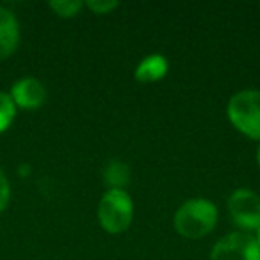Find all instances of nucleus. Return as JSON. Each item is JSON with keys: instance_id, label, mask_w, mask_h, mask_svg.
<instances>
[{"instance_id": "ddd939ff", "label": "nucleus", "mask_w": 260, "mask_h": 260, "mask_svg": "<svg viewBox=\"0 0 260 260\" xmlns=\"http://www.w3.org/2000/svg\"><path fill=\"white\" fill-rule=\"evenodd\" d=\"M9 200H11V185H9V180L4 175V171L0 170V212H4L8 209Z\"/></svg>"}, {"instance_id": "2eb2a0df", "label": "nucleus", "mask_w": 260, "mask_h": 260, "mask_svg": "<svg viewBox=\"0 0 260 260\" xmlns=\"http://www.w3.org/2000/svg\"><path fill=\"white\" fill-rule=\"evenodd\" d=\"M256 164H258V168H260V146L256 148Z\"/></svg>"}, {"instance_id": "f8f14e48", "label": "nucleus", "mask_w": 260, "mask_h": 260, "mask_svg": "<svg viewBox=\"0 0 260 260\" xmlns=\"http://www.w3.org/2000/svg\"><path fill=\"white\" fill-rule=\"evenodd\" d=\"M84 6L87 9H91L94 15H107L112 9L118 8V2H112V0H89Z\"/></svg>"}, {"instance_id": "9d476101", "label": "nucleus", "mask_w": 260, "mask_h": 260, "mask_svg": "<svg viewBox=\"0 0 260 260\" xmlns=\"http://www.w3.org/2000/svg\"><path fill=\"white\" fill-rule=\"evenodd\" d=\"M16 116V105L13 104L9 93L0 91V134H4L6 130L11 126Z\"/></svg>"}, {"instance_id": "f03ea898", "label": "nucleus", "mask_w": 260, "mask_h": 260, "mask_svg": "<svg viewBox=\"0 0 260 260\" xmlns=\"http://www.w3.org/2000/svg\"><path fill=\"white\" fill-rule=\"evenodd\" d=\"M226 116L246 138L260 141V91L244 89L230 98Z\"/></svg>"}, {"instance_id": "0eeeda50", "label": "nucleus", "mask_w": 260, "mask_h": 260, "mask_svg": "<svg viewBox=\"0 0 260 260\" xmlns=\"http://www.w3.org/2000/svg\"><path fill=\"white\" fill-rule=\"evenodd\" d=\"M20 45V23L13 11L0 6V59L11 57Z\"/></svg>"}, {"instance_id": "20e7f679", "label": "nucleus", "mask_w": 260, "mask_h": 260, "mask_svg": "<svg viewBox=\"0 0 260 260\" xmlns=\"http://www.w3.org/2000/svg\"><path fill=\"white\" fill-rule=\"evenodd\" d=\"M210 260H260V246L246 232H232L216 242Z\"/></svg>"}, {"instance_id": "9b49d317", "label": "nucleus", "mask_w": 260, "mask_h": 260, "mask_svg": "<svg viewBox=\"0 0 260 260\" xmlns=\"http://www.w3.org/2000/svg\"><path fill=\"white\" fill-rule=\"evenodd\" d=\"M48 6L61 18H73L84 8V2H80V0H54Z\"/></svg>"}, {"instance_id": "39448f33", "label": "nucleus", "mask_w": 260, "mask_h": 260, "mask_svg": "<svg viewBox=\"0 0 260 260\" xmlns=\"http://www.w3.org/2000/svg\"><path fill=\"white\" fill-rule=\"evenodd\" d=\"M228 212L237 226L256 230L260 226V194L251 189H237L228 198Z\"/></svg>"}, {"instance_id": "7ed1b4c3", "label": "nucleus", "mask_w": 260, "mask_h": 260, "mask_svg": "<svg viewBox=\"0 0 260 260\" xmlns=\"http://www.w3.org/2000/svg\"><path fill=\"white\" fill-rule=\"evenodd\" d=\"M134 219V202L123 189H107L98 203V221L109 234H123Z\"/></svg>"}, {"instance_id": "1a4fd4ad", "label": "nucleus", "mask_w": 260, "mask_h": 260, "mask_svg": "<svg viewBox=\"0 0 260 260\" xmlns=\"http://www.w3.org/2000/svg\"><path fill=\"white\" fill-rule=\"evenodd\" d=\"M130 168L121 160H109L104 168V180L109 189H123L130 184Z\"/></svg>"}, {"instance_id": "f257e3e1", "label": "nucleus", "mask_w": 260, "mask_h": 260, "mask_svg": "<svg viewBox=\"0 0 260 260\" xmlns=\"http://www.w3.org/2000/svg\"><path fill=\"white\" fill-rule=\"evenodd\" d=\"M217 223V209L210 200L192 198L180 205L175 214V230L185 239H202L214 230Z\"/></svg>"}, {"instance_id": "4468645a", "label": "nucleus", "mask_w": 260, "mask_h": 260, "mask_svg": "<svg viewBox=\"0 0 260 260\" xmlns=\"http://www.w3.org/2000/svg\"><path fill=\"white\" fill-rule=\"evenodd\" d=\"M255 241H256V244L260 246V226L256 228V235H255Z\"/></svg>"}, {"instance_id": "6e6552de", "label": "nucleus", "mask_w": 260, "mask_h": 260, "mask_svg": "<svg viewBox=\"0 0 260 260\" xmlns=\"http://www.w3.org/2000/svg\"><path fill=\"white\" fill-rule=\"evenodd\" d=\"M170 70V62L162 54H150L138 64L134 77L141 84H152L164 79Z\"/></svg>"}, {"instance_id": "423d86ee", "label": "nucleus", "mask_w": 260, "mask_h": 260, "mask_svg": "<svg viewBox=\"0 0 260 260\" xmlns=\"http://www.w3.org/2000/svg\"><path fill=\"white\" fill-rule=\"evenodd\" d=\"M9 96H11L13 104L20 109H38L45 104L47 100V89L45 86L34 77H25V79H20L13 84L11 91H9Z\"/></svg>"}]
</instances>
